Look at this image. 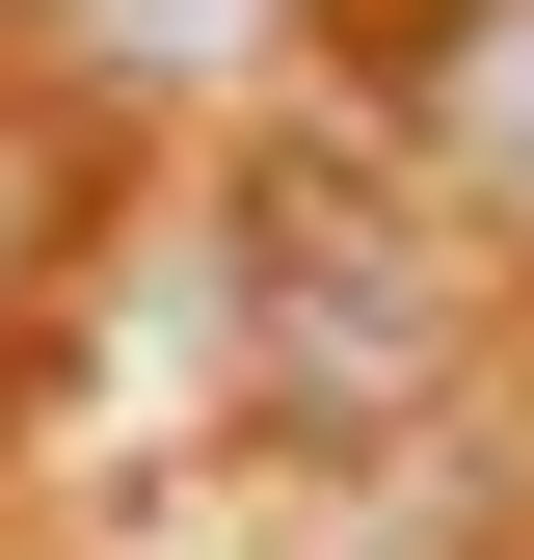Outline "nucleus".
Returning a JSON list of instances; mask_svg holds the SVG:
<instances>
[{"instance_id":"f257e3e1","label":"nucleus","mask_w":534,"mask_h":560,"mask_svg":"<svg viewBox=\"0 0 534 560\" xmlns=\"http://www.w3.org/2000/svg\"><path fill=\"white\" fill-rule=\"evenodd\" d=\"M454 187L400 161V133H267L214 187V347H241V428H400V400L454 374Z\"/></svg>"},{"instance_id":"f03ea898","label":"nucleus","mask_w":534,"mask_h":560,"mask_svg":"<svg viewBox=\"0 0 534 560\" xmlns=\"http://www.w3.org/2000/svg\"><path fill=\"white\" fill-rule=\"evenodd\" d=\"M374 133H400V161H428L481 241H534V0H400Z\"/></svg>"},{"instance_id":"7ed1b4c3","label":"nucleus","mask_w":534,"mask_h":560,"mask_svg":"<svg viewBox=\"0 0 534 560\" xmlns=\"http://www.w3.org/2000/svg\"><path fill=\"white\" fill-rule=\"evenodd\" d=\"M81 27H107V54H134V81H214V54H241V27H267V0H81Z\"/></svg>"}]
</instances>
